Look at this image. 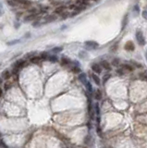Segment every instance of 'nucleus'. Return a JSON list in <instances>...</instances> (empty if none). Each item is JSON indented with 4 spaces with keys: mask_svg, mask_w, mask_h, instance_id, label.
Here are the masks:
<instances>
[{
    "mask_svg": "<svg viewBox=\"0 0 147 148\" xmlns=\"http://www.w3.org/2000/svg\"><path fill=\"white\" fill-rule=\"evenodd\" d=\"M136 40L140 46H144V45H145V39H144V34H143V32H141V31H139V30L136 32Z\"/></svg>",
    "mask_w": 147,
    "mask_h": 148,
    "instance_id": "f257e3e1",
    "label": "nucleus"
},
{
    "mask_svg": "<svg viewBox=\"0 0 147 148\" xmlns=\"http://www.w3.org/2000/svg\"><path fill=\"white\" fill-rule=\"evenodd\" d=\"M91 76H92V79H93V81H95V84H96V85H100V84H101V80H100V78L97 76V74L94 72V73L91 74Z\"/></svg>",
    "mask_w": 147,
    "mask_h": 148,
    "instance_id": "39448f33",
    "label": "nucleus"
},
{
    "mask_svg": "<svg viewBox=\"0 0 147 148\" xmlns=\"http://www.w3.org/2000/svg\"><path fill=\"white\" fill-rule=\"evenodd\" d=\"M48 60L50 61V62H52V63H56V62H57L58 58H57L56 56H49Z\"/></svg>",
    "mask_w": 147,
    "mask_h": 148,
    "instance_id": "f3484780",
    "label": "nucleus"
},
{
    "mask_svg": "<svg viewBox=\"0 0 147 148\" xmlns=\"http://www.w3.org/2000/svg\"><path fill=\"white\" fill-rule=\"evenodd\" d=\"M29 13H31V14H36L37 13V10H36V8H32V9H29Z\"/></svg>",
    "mask_w": 147,
    "mask_h": 148,
    "instance_id": "c756f323",
    "label": "nucleus"
},
{
    "mask_svg": "<svg viewBox=\"0 0 147 148\" xmlns=\"http://www.w3.org/2000/svg\"><path fill=\"white\" fill-rule=\"evenodd\" d=\"M67 9V7L66 6H60V7H57L56 8V10H55V12H56V14H62V13H64L65 11H66Z\"/></svg>",
    "mask_w": 147,
    "mask_h": 148,
    "instance_id": "0eeeda50",
    "label": "nucleus"
},
{
    "mask_svg": "<svg viewBox=\"0 0 147 148\" xmlns=\"http://www.w3.org/2000/svg\"><path fill=\"white\" fill-rule=\"evenodd\" d=\"M110 77H111V75H110V74H105V76H104V78H103V81H104V83H105L106 81H108Z\"/></svg>",
    "mask_w": 147,
    "mask_h": 148,
    "instance_id": "5701e85b",
    "label": "nucleus"
},
{
    "mask_svg": "<svg viewBox=\"0 0 147 148\" xmlns=\"http://www.w3.org/2000/svg\"><path fill=\"white\" fill-rule=\"evenodd\" d=\"M10 87H11V83H10V82H7V83L5 84V86H4V89L7 91V90H9V89H10Z\"/></svg>",
    "mask_w": 147,
    "mask_h": 148,
    "instance_id": "bb28decb",
    "label": "nucleus"
},
{
    "mask_svg": "<svg viewBox=\"0 0 147 148\" xmlns=\"http://www.w3.org/2000/svg\"><path fill=\"white\" fill-rule=\"evenodd\" d=\"M0 147H1V148H7V145H6V144H5V143L2 141V140H0Z\"/></svg>",
    "mask_w": 147,
    "mask_h": 148,
    "instance_id": "c85d7f7f",
    "label": "nucleus"
},
{
    "mask_svg": "<svg viewBox=\"0 0 147 148\" xmlns=\"http://www.w3.org/2000/svg\"><path fill=\"white\" fill-rule=\"evenodd\" d=\"M121 67L126 71H132L133 70H134V68H133L131 65H130V64H122Z\"/></svg>",
    "mask_w": 147,
    "mask_h": 148,
    "instance_id": "9d476101",
    "label": "nucleus"
},
{
    "mask_svg": "<svg viewBox=\"0 0 147 148\" xmlns=\"http://www.w3.org/2000/svg\"><path fill=\"white\" fill-rule=\"evenodd\" d=\"M2 95H3V91H2V89L0 88V97L2 96Z\"/></svg>",
    "mask_w": 147,
    "mask_h": 148,
    "instance_id": "4c0bfd02",
    "label": "nucleus"
},
{
    "mask_svg": "<svg viewBox=\"0 0 147 148\" xmlns=\"http://www.w3.org/2000/svg\"><path fill=\"white\" fill-rule=\"evenodd\" d=\"M119 63H120V60L119 58H114L112 60V66H114V67H119Z\"/></svg>",
    "mask_w": 147,
    "mask_h": 148,
    "instance_id": "6ab92c4d",
    "label": "nucleus"
},
{
    "mask_svg": "<svg viewBox=\"0 0 147 148\" xmlns=\"http://www.w3.org/2000/svg\"><path fill=\"white\" fill-rule=\"evenodd\" d=\"M125 49L128 50V51H133L134 50V45L131 41H129L127 42L126 46H125Z\"/></svg>",
    "mask_w": 147,
    "mask_h": 148,
    "instance_id": "6e6552de",
    "label": "nucleus"
},
{
    "mask_svg": "<svg viewBox=\"0 0 147 148\" xmlns=\"http://www.w3.org/2000/svg\"><path fill=\"white\" fill-rule=\"evenodd\" d=\"M35 18H36V14H31V15H29V16H27V17L25 18V21H33Z\"/></svg>",
    "mask_w": 147,
    "mask_h": 148,
    "instance_id": "dca6fc26",
    "label": "nucleus"
},
{
    "mask_svg": "<svg viewBox=\"0 0 147 148\" xmlns=\"http://www.w3.org/2000/svg\"><path fill=\"white\" fill-rule=\"evenodd\" d=\"M72 71L75 72V73H79V72H81V69L79 67H73L72 68Z\"/></svg>",
    "mask_w": 147,
    "mask_h": 148,
    "instance_id": "393cba45",
    "label": "nucleus"
},
{
    "mask_svg": "<svg viewBox=\"0 0 147 148\" xmlns=\"http://www.w3.org/2000/svg\"><path fill=\"white\" fill-rule=\"evenodd\" d=\"M48 54L46 53V52H45V53L42 54V56H41V57H42V59L46 60V59H48Z\"/></svg>",
    "mask_w": 147,
    "mask_h": 148,
    "instance_id": "b1692460",
    "label": "nucleus"
},
{
    "mask_svg": "<svg viewBox=\"0 0 147 148\" xmlns=\"http://www.w3.org/2000/svg\"><path fill=\"white\" fill-rule=\"evenodd\" d=\"M93 1H95V2H99L100 0H93Z\"/></svg>",
    "mask_w": 147,
    "mask_h": 148,
    "instance_id": "ea45409f",
    "label": "nucleus"
},
{
    "mask_svg": "<svg viewBox=\"0 0 147 148\" xmlns=\"http://www.w3.org/2000/svg\"><path fill=\"white\" fill-rule=\"evenodd\" d=\"M131 63L134 65V66H136V67H138V68H141L142 66H141V64H138L137 62H135V61H131Z\"/></svg>",
    "mask_w": 147,
    "mask_h": 148,
    "instance_id": "2f4dec72",
    "label": "nucleus"
},
{
    "mask_svg": "<svg viewBox=\"0 0 147 148\" xmlns=\"http://www.w3.org/2000/svg\"><path fill=\"white\" fill-rule=\"evenodd\" d=\"M91 4V0H79L76 5H85V6H89Z\"/></svg>",
    "mask_w": 147,
    "mask_h": 148,
    "instance_id": "4468645a",
    "label": "nucleus"
},
{
    "mask_svg": "<svg viewBox=\"0 0 147 148\" xmlns=\"http://www.w3.org/2000/svg\"><path fill=\"white\" fill-rule=\"evenodd\" d=\"M56 16H55V15H49V16H47L46 18L45 21H46V23H48V22H52V21H56Z\"/></svg>",
    "mask_w": 147,
    "mask_h": 148,
    "instance_id": "9b49d317",
    "label": "nucleus"
},
{
    "mask_svg": "<svg viewBox=\"0 0 147 148\" xmlns=\"http://www.w3.org/2000/svg\"><path fill=\"white\" fill-rule=\"evenodd\" d=\"M62 50H63V48H62V47H54V48H53L51 51H52L53 53H56H56H60Z\"/></svg>",
    "mask_w": 147,
    "mask_h": 148,
    "instance_id": "aec40b11",
    "label": "nucleus"
},
{
    "mask_svg": "<svg viewBox=\"0 0 147 148\" xmlns=\"http://www.w3.org/2000/svg\"><path fill=\"white\" fill-rule=\"evenodd\" d=\"M85 46L87 49L93 50V49H96L98 47V44L95 41H87L85 42Z\"/></svg>",
    "mask_w": 147,
    "mask_h": 148,
    "instance_id": "f03ea898",
    "label": "nucleus"
},
{
    "mask_svg": "<svg viewBox=\"0 0 147 148\" xmlns=\"http://www.w3.org/2000/svg\"><path fill=\"white\" fill-rule=\"evenodd\" d=\"M143 17L145 20H147V11H143Z\"/></svg>",
    "mask_w": 147,
    "mask_h": 148,
    "instance_id": "f704fd0d",
    "label": "nucleus"
},
{
    "mask_svg": "<svg viewBox=\"0 0 147 148\" xmlns=\"http://www.w3.org/2000/svg\"><path fill=\"white\" fill-rule=\"evenodd\" d=\"M85 52H82V51H81V52H80V56H81V57H85V56H86V55H85Z\"/></svg>",
    "mask_w": 147,
    "mask_h": 148,
    "instance_id": "c9c22d12",
    "label": "nucleus"
},
{
    "mask_svg": "<svg viewBox=\"0 0 147 148\" xmlns=\"http://www.w3.org/2000/svg\"><path fill=\"white\" fill-rule=\"evenodd\" d=\"M39 23H40L39 21H35V22L32 25H33V27H38V26H40V24H39Z\"/></svg>",
    "mask_w": 147,
    "mask_h": 148,
    "instance_id": "e433bc0d",
    "label": "nucleus"
},
{
    "mask_svg": "<svg viewBox=\"0 0 147 148\" xmlns=\"http://www.w3.org/2000/svg\"><path fill=\"white\" fill-rule=\"evenodd\" d=\"M17 43H19V41H12V42L7 43V45H8V46H11V45H15V44H17Z\"/></svg>",
    "mask_w": 147,
    "mask_h": 148,
    "instance_id": "72a5a7b5",
    "label": "nucleus"
},
{
    "mask_svg": "<svg viewBox=\"0 0 147 148\" xmlns=\"http://www.w3.org/2000/svg\"><path fill=\"white\" fill-rule=\"evenodd\" d=\"M117 73H118V75H120V76H122V75H124V74L126 73V71L123 69L122 67L119 68V69H118L117 70Z\"/></svg>",
    "mask_w": 147,
    "mask_h": 148,
    "instance_id": "a211bd4d",
    "label": "nucleus"
},
{
    "mask_svg": "<svg viewBox=\"0 0 147 148\" xmlns=\"http://www.w3.org/2000/svg\"><path fill=\"white\" fill-rule=\"evenodd\" d=\"M94 98L96 99V100H101L102 99V92L101 90H95V92H94Z\"/></svg>",
    "mask_w": 147,
    "mask_h": 148,
    "instance_id": "423d86ee",
    "label": "nucleus"
},
{
    "mask_svg": "<svg viewBox=\"0 0 147 148\" xmlns=\"http://www.w3.org/2000/svg\"><path fill=\"white\" fill-rule=\"evenodd\" d=\"M100 65H101V67L103 68V69H105V71H110V70H111V65H110L106 60H103V61H101Z\"/></svg>",
    "mask_w": 147,
    "mask_h": 148,
    "instance_id": "20e7f679",
    "label": "nucleus"
},
{
    "mask_svg": "<svg viewBox=\"0 0 147 148\" xmlns=\"http://www.w3.org/2000/svg\"><path fill=\"white\" fill-rule=\"evenodd\" d=\"M1 75H2V78H3V79H5V80H8V79L10 78V76H11V74H10V72H9V71H4Z\"/></svg>",
    "mask_w": 147,
    "mask_h": 148,
    "instance_id": "f8f14e48",
    "label": "nucleus"
},
{
    "mask_svg": "<svg viewBox=\"0 0 147 148\" xmlns=\"http://www.w3.org/2000/svg\"><path fill=\"white\" fill-rule=\"evenodd\" d=\"M95 113H96L97 115H99V114H100V108H99L98 104H96V105L95 106Z\"/></svg>",
    "mask_w": 147,
    "mask_h": 148,
    "instance_id": "cd10ccee",
    "label": "nucleus"
},
{
    "mask_svg": "<svg viewBox=\"0 0 147 148\" xmlns=\"http://www.w3.org/2000/svg\"><path fill=\"white\" fill-rule=\"evenodd\" d=\"M2 79H3V78H0V84L2 83Z\"/></svg>",
    "mask_w": 147,
    "mask_h": 148,
    "instance_id": "58836bf2",
    "label": "nucleus"
},
{
    "mask_svg": "<svg viewBox=\"0 0 147 148\" xmlns=\"http://www.w3.org/2000/svg\"><path fill=\"white\" fill-rule=\"evenodd\" d=\"M134 11H135V13H136V15H138L139 14V12H140V9H139V7H138V6H134V7H133V12H134Z\"/></svg>",
    "mask_w": 147,
    "mask_h": 148,
    "instance_id": "a878e982",
    "label": "nucleus"
},
{
    "mask_svg": "<svg viewBox=\"0 0 147 148\" xmlns=\"http://www.w3.org/2000/svg\"><path fill=\"white\" fill-rule=\"evenodd\" d=\"M127 22H128V15H125V17H124V19H123V21H122V30H124V28H125V26H126Z\"/></svg>",
    "mask_w": 147,
    "mask_h": 148,
    "instance_id": "412c9836",
    "label": "nucleus"
},
{
    "mask_svg": "<svg viewBox=\"0 0 147 148\" xmlns=\"http://www.w3.org/2000/svg\"><path fill=\"white\" fill-rule=\"evenodd\" d=\"M92 71L96 74H100L102 72V67L100 64L95 63L92 65Z\"/></svg>",
    "mask_w": 147,
    "mask_h": 148,
    "instance_id": "7ed1b4c3",
    "label": "nucleus"
},
{
    "mask_svg": "<svg viewBox=\"0 0 147 148\" xmlns=\"http://www.w3.org/2000/svg\"><path fill=\"white\" fill-rule=\"evenodd\" d=\"M90 139H91V137H90V136L88 135L87 137L85 138V140H84V143H85L86 145H87V144H89V140H90Z\"/></svg>",
    "mask_w": 147,
    "mask_h": 148,
    "instance_id": "7c9ffc66",
    "label": "nucleus"
},
{
    "mask_svg": "<svg viewBox=\"0 0 147 148\" xmlns=\"http://www.w3.org/2000/svg\"><path fill=\"white\" fill-rule=\"evenodd\" d=\"M70 63H71V61H70V58H68V57H62V58H61V64L64 65V66L70 65Z\"/></svg>",
    "mask_w": 147,
    "mask_h": 148,
    "instance_id": "2eb2a0df",
    "label": "nucleus"
},
{
    "mask_svg": "<svg viewBox=\"0 0 147 148\" xmlns=\"http://www.w3.org/2000/svg\"><path fill=\"white\" fill-rule=\"evenodd\" d=\"M79 79H80V81L83 83V84H86V82H87V79H86V75L84 73H81L79 75Z\"/></svg>",
    "mask_w": 147,
    "mask_h": 148,
    "instance_id": "ddd939ff",
    "label": "nucleus"
},
{
    "mask_svg": "<svg viewBox=\"0 0 147 148\" xmlns=\"http://www.w3.org/2000/svg\"><path fill=\"white\" fill-rule=\"evenodd\" d=\"M42 60V57L41 56H32L31 57V62L33 64H39Z\"/></svg>",
    "mask_w": 147,
    "mask_h": 148,
    "instance_id": "1a4fd4ad",
    "label": "nucleus"
},
{
    "mask_svg": "<svg viewBox=\"0 0 147 148\" xmlns=\"http://www.w3.org/2000/svg\"><path fill=\"white\" fill-rule=\"evenodd\" d=\"M85 86H86V88H87V90L89 91V92H93V87H92V85H91V83L89 82V81H87L86 82V84H85Z\"/></svg>",
    "mask_w": 147,
    "mask_h": 148,
    "instance_id": "4be33fe9",
    "label": "nucleus"
},
{
    "mask_svg": "<svg viewBox=\"0 0 147 148\" xmlns=\"http://www.w3.org/2000/svg\"><path fill=\"white\" fill-rule=\"evenodd\" d=\"M7 3L9 4V5H10V6H13V7H14L15 5H16V3H15L14 1H13V2H12V0H8V2H7Z\"/></svg>",
    "mask_w": 147,
    "mask_h": 148,
    "instance_id": "473e14b6",
    "label": "nucleus"
}]
</instances>
